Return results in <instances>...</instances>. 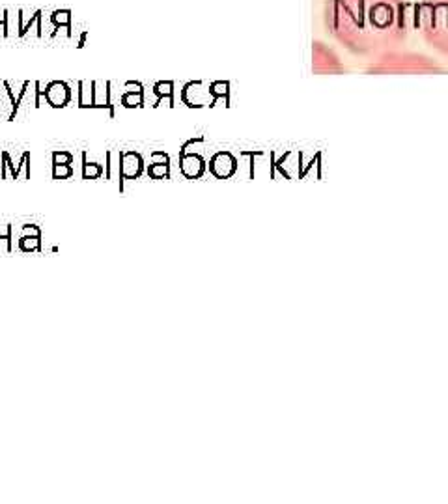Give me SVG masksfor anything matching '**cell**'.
I'll return each instance as SVG.
<instances>
[{
    "label": "cell",
    "instance_id": "obj_1",
    "mask_svg": "<svg viewBox=\"0 0 448 504\" xmlns=\"http://www.w3.org/2000/svg\"><path fill=\"white\" fill-rule=\"evenodd\" d=\"M329 21L349 49L372 53L402 38L404 6L402 0H331Z\"/></svg>",
    "mask_w": 448,
    "mask_h": 504
},
{
    "label": "cell",
    "instance_id": "obj_2",
    "mask_svg": "<svg viewBox=\"0 0 448 504\" xmlns=\"http://www.w3.org/2000/svg\"><path fill=\"white\" fill-rule=\"evenodd\" d=\"M416 21L424 38L433 47L448 53V0H422Z\"/></svg>",
    "mask_w": 448,
    "mask_h": 504
},
{
    "label": "cell",
    "instance_id": "obj_3",
    "mask_svg": "<svg viewBox=\"0 0 448 504\" xmlns=\"http://www.w3.org/2000/svg\"><path fill=\"white\" fill-rule=\"evenodd\" d=\"M144 159L139 151L123 150L120 151V191H123L125 179H139L144 172Z\"/></svg>",
    "mask_w": 448,
    "mask_h": 504
},
{
    "label": "cell",
    "instance_id": "obj_4",
    "mask_svg": "<svg viewBox=\"0 0 448 504\" xmlns=\"http://www.w3.org/2000/svg\"><path fill=\"white\" fill-rule=\"evenodd\" d=\"M45 101L50 109H66L72 105L73 90L66 81H50L45 84Z\"/></svg>",
    "mask_w": 448,
    "mask_h": 504
},
{
    "label": "cell",
    "instance_id": "obj_5",
    "mask_svg": "<svg viewBox=\"0 0 448 504\" xmlns=\"http://www.w3.org/2000/svg\"><path fill=\"white\" fill-rule=\"evenodd\" d=\"M182 100L187 107H204L211 101V105L215 103V95L211 92V86L208 88L204 83H189L182 92Z\"/></svg>",
    "mask_w": 448,
    "mask_h": 504
},
{
    "label": "cell",
    "instance_id": "obj_6",
    "mask_svg": "<svg viewBox=\"0 0 448 504\" xmlns=\"http://www.w3.org/2000/svg\"><path fill=\"white\" fill-rule=\"evenodd\" d=\"M90 109H100V111H109V116H116V109L112 103V83H97L94 81V90H92V107Z\"/></svg>",
    "mask_w": 448,
    "mask_h": 504
},
{
    "label": "cell",
    "instance_id": "obj_7",
    "mask_svg": "<svg viewBox=\"0 0 448 504\" xmlns=\"http://www.w3.org/2000/svg\"><path fill=\"white\" fill-rule=\"evenodd\" d=\"M17 21H19V30H17L19 38L28 36L32 28H36V36L38 38H43V11L41 10H36L30 17H27L25 11L19 10L17 11Z\"/></svg>",
    "mask_w": 448,
    "mask_h": 504
},
{
    "label": "cell",
    "instance_id": "obj_8",
    "mask_svg": "<svg viewBox=\"0 0 448 504\" xmlns=\"http://www.w3.org/2000/svg\"><path fill=\"white\" fill-rule=\"evenodd\" d=\"M210 170L213 176L221 177V179L230 177L233 172H236V159H233L230 154L221 151V154H217V156L210 161Z\"/></svg>",
    "mask_w": 448,
    "mask_h": 504
},
{
    "label": "cell",
    "instance_id": "obj_9",
    "mask_svg": "<svg viewBox=\"0 0 448 504\" xmlns=\"http://www.w3.org/2000/svg\"><path fill=\"white\" fill-rule=\"evenodd\" d=\"M179 167H182L183 176L191 177V179H196L204 174V159L200 156H194V154H182L179 157Z\"/></svg>",
    "mask_w": 448,
    "mask_h": 504
},
{
    "label": "cell",
    "instance_id": "obj_10",
    "mask_svg": "<svg viewBox=\"0 0 448 504\" xmlns=\"http://www.w3.org/2000/svg\"><path fill=\"white\" fill-rule=\"evenodd\" d=\"M154 94L157 95L154 107H159L163 101H168V107H174V83L172 81H161L154 84Z\"/></svg>",
    "mask_w": 448,
    "mask_h": 504
},
{
    "label": "cell",
    "instance_id": "obj_11",
    "mask_svg": "<svg viewBox=\"0 0 448 504\" xmlns=\"http://www.w3.org/2000/svg\"><path fill=\"white\" fill-rule=\"evenodd\" d=\"M120 105L123 109H142L146 105L144 92H125L120 94Z\"/></svg>",
    "mask_w": 448,
    "mask_h": 504
},
{
    "label": "cell",
    "instance_id": "obj_12",
    "mask_svg": "<svg viewBox=\"0 0 448 504\" xmlns=\"http://www.w3.org/2000/svg\"><path fill=\"white\" fill-rule=\"evenodd\" d=\"M73 11L72 10H55L50 13V22H53V27H60V28H67V32L69 36L73 38Z\"/></svg>",
    "mask_w": 448,
    "mask_h": 504
},
{
    "label": "cell",
    "instance_id": "obj_13",
    "mask_svg": "<svg viewBox=\"0 0 448 504\" xmlns=\"http://www.w3.org/2000/svg\"><path fill=\"white\" fill-rule=\"evenodd\" d=\"M105 174V168L100 163L88 161V151H83V179H100Z\"/></svg>",
    "mask_w": 448,
    "mask_h": 504
},
{
    "label": "cell",
    "instance_id": "obj_14",
    "mask_svg": "<svg viewBox=\"0 0 448 504\" xmlns=\"http://www.w3.org/2000/svg\"><path fill=\"white\" fill-rule=\"evenodd\" d=\"M79 109H90L92 107V90H94V81H79Z\"/></svg>",
    "mask_w": 448,
    "mask_h": 504
},
{
    "label": "cell",
    "instance_id": "obj_15",
    "mask_svg": "<svg viewBox=\"0 0 448 504\" xmlns=\"http://www.w3.org/2000/svg\"><path fill=\"white\" fill-rule=\"evenodd\" d=\"M19 249L22 252H41V236H22L21 233Z\"/></svg>",
    "mask_w": 448,
    "mask_h": 504
},
{
    "label": "cell",
    "instance_id": "obj_16",
    "mask_svg": "<svg viewBox=\"0 0 448 504\" xmlns=\"http://www.w3.org/2000/svg\"><path fill=\"white\" fill-rule=\"evenodd\" d=\"M11 239H13V226L10 222L0 224V252H11L13 249Z\"/></svg>",
    "mask_w": 448,
    "mask_h": 504
},
{
    "label": "cell",
    "instance_id": "obj_17",
    "mask_svg": "<svg viewBox=\"0 0 448 504\" xmlns=\"http://www.w3.org/2000/svg\"><path fill=\"white\" fill-rule=\"evenodd\" d=\"M146 172L151 179H165L170 176V163H151Z\"/></svg>",
    "mask_w": 448,
    "mask_h": 504
},
{
    "label": "cell",
    "instance_id": "obj_18",
    "mask_svg": "<svg viewBox=\"0 0 448 504\" xmlns=\"http://www.w3.org/2000/svg\"><path fill=\"white\" fill-rule=\"evenodd\" d=\"M75 176L72 165H53V179H69Z\"/></svg>",
    "mask_w": 448,
    "mask_h": 504
},
{
    "label": "cell",
    "instance_id": "obj_19",
    "mask_svg": "<svg viewBox=\"0 0 448 504\" xmlns=\"http://www.w3.org/2000/svg\"><path fill=\"white\" fill-rule=\"evenodd\" d=\"M8 170H10L11 177H15V165L11 163V157L8 151H2V165H0V179L8 177Z\"/></svg>",
    "mask_w": 448,
    "mask_h": 504
},
{
    "label": "cell",
    "instance_id": "obj_20",
    "mask_svg": "<svg viewBox=\"0 0 448 504\" xmlns=\"http://www.w3.org/2000/svg\"><path fill=\"white\" fill-rule=\"evenodd\" d=\"M22 170H25V179H30V151H25L21 156L19 165H15V177H13V179L21 176Z\"/></svg>",
    "mask_w": 448,
    "mask_h": 504
},
{
    "label": "cell",
    "instance_id": "obj_21",
    "mask_svg": "<svg viewBox=\"0 0 448 504\" xmlns=\"http://www.w3.org/2000/svg\"><path fill=\"white\" fill-rule=\"evenodd\" d=\"M53 165H73V154L66 150L53 151Z\"/></svg>",
    "mask_w": 448,
    "mask_h": 504
},
{
    "label": "cell",
    "instance_id": "obj_22",
    "mask_svg": "<svg viewBox=\"0 0 448 504\" xmlns=\"http://www.w3.org/2000/svg\"><path fill=\"white\" fill-rule=\"evenodd\" d=\"M8 13H10L8 10L0 11V28H2V36H4V38H8V36H10V30H8V28H10L8 27L10 15H8Z\"/></svg>",
    "mask_w": 448,
    "mask_h": 504
},
{
    "label": "cell",
    "instance_id": "obj_23",
    "mask_svg": "<svg viewBox=\"0 0 448 504\" xmlns=\"http://www.w3.org/2000/svg\"><path fill=\"white\" fill-rule=\"evenodd\" d=\"M123 90L125 92H144V84L139 81H128V83H123Z\"/></svg>",
    "mask_w": 448,
    "mask_h": 504
},
{
    "label": "cell",
    "instance_id": "obj_24",
    "mask_svg": "<svg viewBox=\"0 0 448 504\" xmlns=\"http://www.w3.org/2000/svg\"><path fill=\"white\" fill-rule=\"evenodd\" d=\"M21 233L22 236H41V228L38 224H25Z\"/></svg>",
    "mask_w": 448,
    "mask_h": 504
},
{
    "label": "cell",
    "instance_id": "obj_25",
    "mask_svg": "<svg viewBox=\"0 0 448 504\" xmlns=\"http://www.w3.org/2000/svg\"><path fill=\"white\" fill-rule=\"evenodd\" d=\"M105 161H107L105 177H107V179H112V167H114V165H112V151L111 150L105 151Z\"/></svg>",
    "mask_w": 448,
    "mask_h": 504
},
{
    "label": "cell",
    "instance_id": "obj_26",
    "mask_svg": "<svg viewBox=\"0 0 448 504\" xmlns=\"http://www.w3.org/2000/svg\"><path fill=\"white\" fill-rule=\"evenodd\" d=\"M151 163H170L168 161V156L165 151H154L151 154Z\"/></svg>",
    "mask_w": 448,
    "mask_h": 504
},
{
    "label": "cell",
    "instance_id": "obj_27",
    "mask_svg": "<svg viewBox=\"0 0 448 504\" xmlns=\"http://www.w3.org/2000/svg\"><path fill=\"white\" fill-rule=\"evenodd\" d=\"M86 39H88V32L84 30V32L81 34V38H79V41H77V49H83L84 45H86Z\"/></svg>",
    "mask_w": 448,
    "mask_h": 504
},
{
    "label": "cell",
    "instance_id": "obj_28",
    "mask_svg": "<svg viewBox=\"0 0 448 504\" xmlns=\"http://www.w3.org/2000/svg\"><path fill=\"white\" fill-rule=\"evenodd\" d=\"M0 105H2V97H0Z\"/></svg>",
    "mask_w": 448,
    "mask_h": 504
}]
</instances>
